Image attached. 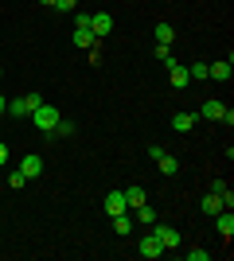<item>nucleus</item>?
Masks as SVG:
<instances>
[{"instance_id":"nucleus-18","label":"nucleus","mask_w":234,"mask_h":261,"mask_svg":"<svg viewBox=\"0 0 234 261\" xmlns=\"http://www.w3.org/2000/svg\"><path fill=\"white\" fill-rule=\"evenodd\" d=\"M113 230H117V234H129V230H133V215H129V211L113 215Z\"/></svg>"},{"instance_id":"nucleus-27","label":"nucleus","mask_w":234,"mask_h":261,"mask_svg":"<svg viewBox=\"0 0 234 261\" xmlns=\"http://www.w3.org/2000/svg\"><path fill=\"white\" fill-rule=\"evenodd\" d=\"M207 257H211L207 250H188V261H207Z\"/></svg>"},{"instance_id":"nucleus-26","label":"nucleus","mask_w":234,"mask_h":261,"mask_svg":"<svg viewBox=\"0 0 234 261\" xmlns=\"http://www.w3.org/2000/svg\"><path fill=\"white\" fill-rule=\"evenodd\" d=\"M23 184H28V175H23V172H12L8 175V187H23Z\"/></svg>"},{"instance_id":"nucleus-12","label":"nucleus","mask_w":234,"mask_h":261,"mask_svg":"<svg viewBox=\"0 0 234 261\" xmlns=\"http://www.w3.org/2000/svg\"><path fill=\"white\" fill-rule=\"evenodd\" d=\"M156 168H160L164 175H179V160H176V156H168V152L156 156Z\"/></svg>"},{"instance_id":"nucleus-5","label":"nucleus","mask_w":234,"mask_h":261,"mask_svg":"<svg viewBox=\"0 0 234 261\" xmlns=\"http://www.w3.org/2000/svg\"><path fill=\"white\" fill-rule=\"evenodd\" d=\"M137 250H141V257H160V253H164V246H160V242H156V234H145V238L137 242Z\"/></svg>"},{"instance_id":"nucleus-24","label":"nucleus","mask_w":234,"mask_h":261,"mask_svg":"<svg viewBox=\"0 0 234 261\" xmlns=\"http://www.w3.org/2000/svg\"><path fill=\"white\" fill-rule=\"evenodd\" d=\"M74 32H90V16H86V12H78V16H74Z\"/></svg>"},{"instance_id":"nucleus-13","label":"nucleus","mask_w":234,"mask_h":261,"mask_svg":"<svg viewBox=\"0 0 234 261\" xmlns=\"http://www.w3.org/2000/svg\"><path fill=\"white\" fill-rule=\"evenodd\" d=\"M20 172L28 175V179H35V175L43 172V160H39V156H23V164H20Z\"/></svg>"},{"instance_id":"nucleus-19","label":"nucleus","mask_w":234,"mask_h":261,"mask_svg":"<svg viewBox=\"0 0 234 261\" xmlns=\"http://www.w3.org/2000/svg\"><path fill=\"white\" fill-rule=\"evenodd\" d=\"M70 43H74V47H82V51H90V47L98 43V39H94L90 32H74V35H70Z\"/></svg>"},{"instance_id":"nucleus-29","label":"nucleus","mask_w":234,"mask_h":261,"mask_svg":"<svg viewBox=\"0 0 234 261\" xmlns=\"http://www.w3.org/2000/svg\"><path fill=\"white\" fill-rule=\"evenodd\" d=\"M4 113H8V98H4V94H0V117H4Z\"/></svg>"},{"instance_id":"nucleus-31","label":"nucleus","mask_w":234,"mask_h":261,"mask_svg":"<svg viewBox=\"0 0 234 261\" xmlns=\"http://www.w3.org/2000/svg\"><path fill=\"white\" fill-rule=\"evenodd\" d=\"M0 78H4V66H0Z\"/></svg>"},{"instance_id":"nucleus-17","label":"nucleus","mask_w":234,"mask_h":261,"mask_svg":"<svg viewBox=\"0 0 234 261\" xmlns=\"http://www.w3.org/2000/svg\"><path fill=\"white\" fill-rule=\"evenodd\" d=\"M152 32H156V43H168V47H172V39H176V32H172V23H164V20H160V23L152 28Z\"/></svg>"},{"instance_id":"nucleus-23","label":"nucleus","mask_w":234,"mask_h":261,"mask_svg":"<svg viewBox=\"0 0 234 261\" xmlns=\"http://www.w3.org/2000/svg\"><path fill=\"white\" fill-rule=\"evenodd\" d=\"M188 78H191V82H203V78H207V63H191L188 66Z\"/></svg>"},{"instance_id":"nucleus-9","label":"nucleus","mask_w":234,"mask_h":261,"mask_svg":"<svg viewBox=\"0 0 234 261\" xmlns=\"http://www.w3.org/2000/svg\"><path fill=\"white\" fill-rule=\"evenodd\" d=\"M168 78H172V86H176V90H184V86L191 82V78H188V66H184V63H168Z\"/></svg>"},{"instance_id":"nucleus-14","label":"nucleus","mask_w":234,"mask_h":261,"mask_svg":"<svg viewBox=\"0 0 234 261\" xmlns=\"http://www.w3.org/2000/svg\"><path fill=\"white\" fill-rule=\"evenodd\" d=\"M219 211H226L223 207V199H219V195H215V191H207V195H203V215H219Z\"/></svg>"},{"instance_id":"nucleus-32","label":"nucleus","mask_w":234,"mask_h":261,"mask_svg":"<svg viewBox=\"0 0 234 261\" xmlns=\"http://www.w3.org/2000/svg\"><path fill=\"white\" fill-rule=\"evenodd\" d=\"M0 230H4V222H0Z\"/></svg>"},{"instance_id":"nucleus-6","label":"nucleus","mask_w":234,"mask_h":261,"mask_svg":"<svg viewBox=\"0 0 234 261\" xmlns=\"http://www.w3.org/2000/svg\"><path fill=\"white\" fill-rule=\"evenodd\" d=\"M101 207H106V215H121V211H129V207H125V191H110V195H106V199H101Z\"/></svg>"},{"instance_id":"nucleus-16","label":"nucleus","mask_w":234,"mask_h":261,"mask_svg":"<svg viewBox=\"0 0 234 261\" xmlns=\"http://www.w3.org/2000/svg\"><path fill=\"white\" fill-rule=\"evenodd\" d=\"M172 129H176V133L195 129V113H176V117H172Z\"/></svg>"},{"instance_id":"nucleus-30","label":"nucleus","mask_w":234,"mask_h":261,"mask_svg":"<svg viewBox=\"0 0 234 261\" xmlns=\"http://www.w3.org/2000/svg\"><path fill=\"white\" fill-rule=\"evenodd\" d=\"M39 4H55V0H39Z\"/></svg>"},{"instance_id":"nucleus-25","label":"nucleus","mask_w":234,"mask_h":261,"mask_svg":"<svg viewBox=\"0 0 234 261\" xmlns=\"http://www.w3.org/2000/svg\"><path fill=\"white\" fill-rule=\"evenodd\" d=\"M51 8H55V12H74V8H78V0H55Z\"/></svg>"},{"instance_id":"nucleus-8","label":"nucleus","mask_w":234,"mask_h":261,"mask_svg":"<svg viewBox=\"0 0 234 261\" xmlns=\"http://www.w3.org/2000/svg\"><path fill=\"white\" fill-rule=\"evenodd\" d=\"M215 230L230 242V234H234V211H219V215H215Z\"/></svg>"},{"instance_id":"nucleus-4","label":"nucleus","mask_w":234,"mask_h":261,"mask_svg":"<svg viewBox=\"0 0 234 261\" xmlns=\"http://www.w3.org/2000/svg\"><path fill=\"white\" fill-rule=\"evenodd\" d=\"M110 32H113V16L110 12H94V16H90V35L101 39V35H110Z\"/></svg>"},{"instance_id":"nucleus-11","label":"nucleus","mask_w":234,"mask_h":261,"mask_svg":"<svg viewBox=\"0 0 234 261\" xmlns=\"http://www.w3.org/2000/svg\"><path fill=\"white\" fill-rule=\"evenodd\" d=\"M199 117L203 121H219V117H223V101H203V106H199Z\"/></svg>"},{"instance_id":"nucleus-22","label":"nucleus","mask_w":234,"mask_h":261,"mask_svg":"<svg viewBox=\"0 0 234 261\" xmlns=\"http://www.w3.org/2000/svg\"><path fill=\"white\" fill-rule=\"evenodd\" d=\"M152 59H156V63H172V47H168V43H156V51H152Z\"/></svg>"},{"instance_id":"nucleus-1","label":"nucleus","mask_w":234,"mask_h":261,"mask_svg":"<svg viewBox=\"0 0 234 261\" xmlns=\"http://www.w3.org/2000/svg\"><path fill=\"white\" fill-rule=\"evenodd\" d=\"M59 117H63V113H59L55 106H47V101H39V106L32 109V125H39V133H51L59 125Z\"/></svg>"},{"instance_id":"nucleus-3","label":"nucleus","mask_w":234,"mask_h":261,"mask_svg":"<svg viewBox=\"0 0 234 261\" xmlns=\"http://www.w3.org/2000/svg\"><path fill=\"white\" fill-rule=\"evenodd\" d=\"M152 234H156V242H160L164 250H179V230L164 226V222H152Z\"/></svg>"},{"instance_id":"nucleus-2","label":"nucleus","mask_w":234,"mask_h":261,"mask_svg":"<svg viewBox=\"0 0 234 261\" xmlns=\"http://www.w3.org/2000/svg\"><path fill=\"white\" fill-rule=\"evenodd\" d=\"M39 101H43L39 94H20V98L8 101V113H12V117H32V109L39 106Z\"/></svg>"},{"instance_id":"nucleus-15","label":"nucleus","mask_w":234,"mask_h":261,"mask_svg":"<svg viewBox=\"0 0 234 261\" xmlns=\"http://www.w3.org/2000/svg\"><path fill=\"white\" fill-rule=\"evenodd\" d=\"M141 203H148V199H145V191H141V187H125V207H129V211H137Z\"/></svg>"},{"instance_id":"nucleus-28","label":"nucleus","mask_w":234,"mask_h":261,"mask_svg":"<svg viewBox=\"0 0 234 261\" xmlns=\"http://www.w3.org/2000/svg\"><path fill=\"white\" fill-rule=\"evenodd\" d=\"M4 164H8V144L0 141V168H4Z\"/></svg>"},{"instance_id":"nucleus-7","label":"nucleus","mask_w":234,"mask_h":261,"mask_svg":"<svg viewBox=\"0 0 234 261\" xmlns=\"http://www.w3.org/2000/svg\"><path fill=\"white\" fill-rule=\"evenodd\" d=\"M230 74H234L230 59L226 63H207V78H215V82H230Z\"/></svg>"},{"instance_id":"nucleus-10","label":"nucleus","mask_w":234,"mask_h":261,"mask_svg":"<svg viewBox=\"0 0 234 261\" xmlns=\"http://www.w3.org/2000/svg\"><path fill=\"white\" fill-rule=\"evenodd\" d=\"M211 191H215L219 199H223V207H226V211L234 207V191H230V184H226V179H215V184H211Z\"/></svg>"},{"instance_id":"nucleus-20","label":"nucleus","mask_w":234,"mask_h":261,"mask_svg":"<svg viewBox=\"0 0 234 261\" xmlns=\"http://www.w3.org/2000/svg\"><path fill=\"white\" fill-rule=\"evenodd\" d=\"M137 218H141L145 226H152V222H160V215H156V211L148 207V203H141V207H137Z\"/></svg>"},{"instance_id":"nucleus-21","label":"nucleus","mask_w":234,"mask_h":261,"mask_svg":"<svg viewBox=\"0 0 234 261\" xmlns=\"http://www.w3.org/2000/svg\"><path fill=\"white\" fill-rule=\"evenodd\" d=\"M74 129H78L74 121H63V117H59V125L51 129V137H74Z\"/></svg>"}]
</instances>
